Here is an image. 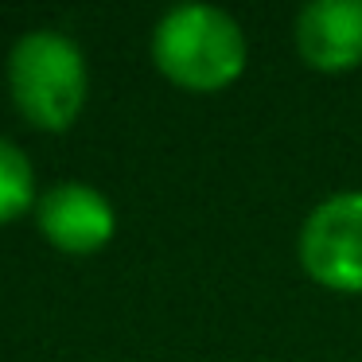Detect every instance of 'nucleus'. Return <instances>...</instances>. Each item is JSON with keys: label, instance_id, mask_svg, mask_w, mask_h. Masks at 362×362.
<instances>
[{"label": "nucleus", "instance_id": "nucleus-1", "mask_svg": "<svg viewBox=\"0 0 362 362\" xmlns=\"http://www.w3.org/2000/svg\"><path fill=\"white\" fill-rule=\"evenodd\" d=\"M156 66L187 90H222L245 71V32L218 4H175L152 28Z\"/></svg>", "mask_w": 362, "mask_h": 362}, {"label": "nucleus", "instance_id": "nucleus-2", "mask_svg": "<svg viewBox=\"0 0 362 362\" xmlns=\"http://www.w3.org/2000/svg\"><path fill=\"white\" fill-rule=\"evenodd\" d=\"M12 102L32 125L66 129L86 102V59L71 35L35 28L12 43L8 55Z\"/></svg>", "mask_w": 362, "mask_h": 362}, {"label": "nucleus", "instance_id": "nucleus-3", "mask_svg": "<svg viewBox=\"0 0 362 362\" xmlns=\"http://www.w3.org/2000/svg\"><path fill=\"white\" fill-rule=\"evenodd\" d=\"M300 265L335 292H362V191H335L300 226Z\"/></svg>", "mask_w": 362, "mask_h": 362}, {"label": "nucleus", "instance_id": "nucleus-4", "mask_svg": "<svg viewBox=\"0 0 362 362\" xmlns=\"http://www.w3.org/2000/svg\"><path fill=\"white\" fill-rule=\"evenodd\" d=\"M40 230L47 234L51 245L63 253H94L117 230V214L113 203L98 187L78 180H63L40 195Z\"/></svg>", "mask_w": 362, "mask_h": 362}, {"label": "nucleus", "instance_id": "nucleus-5", "mask_svg": "<svg viewBox=\"0 0 362 362\" xmlns=\"http://www.w3.org/2000/svg\"><path fill=\"white\" fill-rule=\"evenodd\" d=\"M296 47L315 71L362 63V0H308L296 16Z\"/></svg>", "mask_w": 362, "mask_h": 362}, {"label": "nucleus", "instance_id": "nucleus-6", "mask_svg": "<svg viewBox=\"0 0 362 362\" xmlns=\"http://www.w3.org/2000/svg\"><path fill=\"white\" fill-rule=\"evenodd\" d=\"M35 199V172L28 156L12 141L0 136V222H12L32 206Z\"/></svg>", "mask_w": 362, "mask_h": 362}]
</instances>
